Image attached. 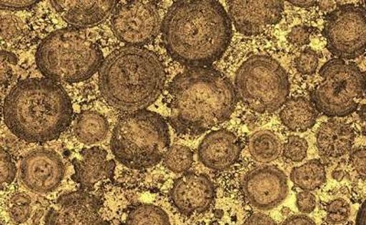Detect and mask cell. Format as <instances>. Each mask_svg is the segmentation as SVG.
<instances>
[{"label": "cell", "instance_id": "1", "mask_svg": "<svg viewBox=\"0 0 366 225\" xmlns=\"http://www.w3.org/2000/svg\"><path fill=\"white\" fill-rule=\"evenodd\" d=\"M162 32L169 56L188 68L209 67L220 60L233 37L230 17L214 0L175 1L163 19Z\"/></svg>", "mask_w": 366, "mask_h": 225}, {"label": "cell", "instance_id": "2", "mask_svg": "<svg viewBox=\"0 0 366 225\" xmlns=\"http://www.w3.org/2000/svg\"><path fill=\"white\" fill-rule=\"evenodd\" d=\"M169 122L179 135L199 136L227 122L237 96L231 81L211 67L188 68L169 86Z\"/></svg>", "mask_w": 366, "mask_h": 225}, {"label": "cell", "instance_id": "3", "mask_svg": "<svg viewBox=\"0 0 366 225\" xmlns=\"http://www.w3.org/2000/svg\"><path fill=\"white\" fill-rule=\"evenodd\" d=\"M74 110L64 88L48 79H29L13 87L3 105L6 126L31 143L56 140L68 129Z\"/></svg>", "mask_w": 366, "mask_h": 225}, {"label": "cell", "instance_id": "4", "mask_svg": "<svg viewBox=\"0 0 366 225\" xmlns=\"http://www.w3.org/2000/svg\"><path fill=\"white\" fill-rule=\"evenodd\" d=\"M166 75L154 52L125 46L104 58L99 70L101 94L114 109L132 113L146 110L159 99Z\"/></svg>", "mask_w": 366, "mask_h": 225}, {"label": "cell", "instance_id": "5", "mask_svg": "<svg viewBox=\"0 0 366 225\" xmlns=\"http://www.w3.org/2000/svg\"><path fill=\"white\" fill-rule=\"evenodd\" d=\"M36 61L49 79L74 83L90 79L104 61L96 42L86 32L73 27L48 35L39 46Z\"/></svg>", "mask_w": 366, "mask_h": 225}, {"label": "cell", "instance_id": "6", "mask_svg": "<svg viewBox=\"0 0 366 225\" xmlns=\"http://www.w3.org/2000/svg\"><path fill=\"white\" fill-rule=\"evenodd\" d=\"M171 135L168 123L148 110L127 113L114 127L111 150L114 158L134 169L152 168L164 159Z\"/></svg>", "mask_w": 366, "mask_h": 225}, {"label": "cell", "instance_id": "7", "mask_svg": "<svg viewBox=\"0 0 366 225\" xmlns=\"http://www.w3.org/2000/svg\"><path fill=\"white\" fill-rule=\"evenodd\" d=\"M234 90L238 99L249 109L258 113H272L287 102L289 77L276 60L257 55L238 68Z\"/></svg>", "mask_w": 366, "mask_h": 225}, {"label": "cell", "instance_id": "8", "mask_svg": "<svg viewBox=\"0 0 366 225\" xmlns=\"http://www.w3.org/2000/svg\"><path fill=\"white\" fill-rule=\"evenodd\" d=\"M322 81L310 94V102L329 118L351 115L366 95V75L354 63L340 58L326 62L320 68Z\"/></svg>", "mask_w": 366, "mask_h": 225}, {"label": "cell", "instance_id": "9", "mask_svg": "<svg viewBox=\"0 0 366 225\" xmlns=\"http://www.w3.org/2000/svg\"><path fill=\"white\" fill-rule=\"evenodd\" d=\"M326 47L340 60H355L366 51V9L345 4L326 16L322 31Z\"/></svg>", "mask_w": 366, "mask_h": 225}, {"label": "cell", "instance_id": "10", "mask_svg": "<svg viewBox=\"0 0 366 225\" xmlns=\"http://www.w3.org/2000/svg\"><path fill=\"white\" fill-rule=\"evenodd\" d=\"M111 27L114 36L127 45L148 44L159 31V9L152 1L121 2L113 13Z\"/></svg>", "mask_w": 366, "mask_h": 225}, {"label": "cell", "instance_id": "11", "mask_svg": "<svg viewBox=\"0 0 366 225\" xmlns=\"http://www.w3.org/2000/svg\"><path fill=\"white\" fill-rule=\"evenodd\" d=\"M242 189L248 203L261 211L279 206L289 194L286 174L272 165L259 166L247 172Z\"/></svg>", "mask_w": 366, "mask_h": 225}, {"label": "cell", "instance_id": "12", "mask_svg": "<svg viewBox=\"0 0 366 225\" xmlns=\"http://www.w3.org/2000/svg\"><path fill=\"white\" fill-rule=\"evenodd\" d=\"M101 200L91 192L61 195L49 209L45 225H109L100 215Z\"/></svg>", "mask_w": 366, "mask_h": 225}, {"label": "cell", "instance_id": "13", "mask_svg": "<svg viewBox=\"0 0 366 225\" xmlns=\"http://www.w3.org/2000/svg\"><path fill=\"white\" fill-rule=\"evenodd\" d=\"M63 159L50 149L34 150L23 158L21 179L29 190L46 194L60 186L64 177Z\"/></svg>", "mask_w": 366, "mask_h": 225}, {"label": "cell", "instance_id": "14", "mask_svg": "<svg viewBox=\"0 0 366 225\" xmlns=\"http://www.w3.org/2000/svg\"><path fill=\"white\" fill-rule=\"evenodd\" d=\"M229 17L238 32L256 36L282 17V1H227Z\"/></svg>", "mask_w": 366, "mask_h": 225}, {"label": "cell", "instance_id": "15", "mask_svg": "<svg viewBox=\"0 0 366 225\" xmlns=\"http://www.w3.org/2000/svg\"><path fill=\"white\" fill-rule=\"evenodd\" d=\"M169 197L179 213L200 214L211 206L215 188L208 176L187 172L174 182Z\"/></svg>", "mask_w": 366, "mask_h": 225}, {"label": "cell", "instance_id": "16", "mask_svg": "<svg viewBox=\"0 0 366 225\" xmlns=\"http://www.w3.org/2000/svg\"><path fill=\"white\" fill-rule=\"evenodd\" d=\"M74 174L71 179L81 191L92 192L112 180L116 162L109 158V152L100 147L84 149L73 161Z\"/></svg>", "mask_w": 366, "mask_h": 225}, {"label": "cell", "instance_id": "17", "mask_svg": "<svg viewBox=\"0 0 366 225\" xmlns=\"http://www.w3.org/2000/svg\"><path fill=\"white\" fill-rule=\"evenodd\" d=\"M243 148V143L233 132L214 130L206 135L199 146V159L209 169L224 171L238 161Z\"/></svg>", "mask_w": 366, "mask_h": 225}, {"label": "cell", "instance_id": "18", "mask_svg": "<svg viewBox=\"0 0 366 225\" xmlns=\"http://www.w3.org/2000/svg\"><path fill=\"white\" fill-rule=\"evenodd\" d=\"M61 17L74 28H89L99 24L116 9L117 1H51Z\"/></svg>", "mask_w": 366, "mask_h": 225}, {"label": "cell", "instance_id": "19", "mask_svg": "<svg viewBox=\"0 0 366 225\" xmlns=\"http://www.w3.org/2000/svg\"><path fill=\"white\" fill-rule=\"evenodd\" d=\"M316 141L320 155L329 158L342 157L351 151L355 132L347 124L331 120L320 127Z\"/></svg>", "mask_w": 366, "mask_h": 225}, {"label": "cell", "instance_id": "20", "mask_svg": "<svg viewBox=\"0 0 366 225\" xmlns=\"http://www.w3.org/2000/svg\"><path fill=\"white\" fill-rule=\"evenodd\" d=\"M280 116L286 128L292 132H303L315 125L318 110L305 98L296 97L284 104Z\"/></svg>", "mask_w": 366, "mask_h": 225}, {"label": "cell", "instance_id": "21", "mask_svg": "<svg viewBox=\"0 0 366 225\" xmlns=\"http://www.w3.org/2000/svg\"><path fill=\"white\" fill-rule=\"evenodd\" d=\"M109 129V122L102 114L84 112L78 117L75 123L74 135L84 145H93L107 138Z\"/></svg>", "mask_w": 366, "mask_h": 225}, {"label": "cell", "instance_id": "22", "mask_svg": "<svg viewBox=\"0 0 366 225\" xmlns=\"http://www.w3.org/2000/svg\"><path fill=\"white\" fill-rule=\"evenodd\" d=\"M248 150L252 157L261 164H269L279 157L281 142L270 130H259L248 139Z\"/></svg>", "mask_w": 366, "mask_h": 225}, {"label": "cell", "instance_id": "23", "mask_svg": "<svg viewBox=\"0 0 366 225\" xmlns=\"http://www.w3.org/2000/svg\"><path fill=\"white\" fill-rule=\"evenodd\" d=\"M294 184L304 191H313L326 182L325 165L320 159H312L305 164L294 168L290 174Z\"/></svg>", "mask_w": 366, "mask_h": 225}, {"label": "cell", "instance_id": "24", "mask_svg": "<svg viewBox=\"0 0 366 225\" xmlns=\"http://www.w3.org/2000/svg\"><path fill=\"white\" fill-rule=\"evenodd\" d=\"M125 225H171L168 214L153 204H140L134 207Z\"/></svg>", "mask_w": 366, "mask_h": 225}, {"label": "cell", "instance_id": "25", "mask_svg": "<svg viewBox=\"0 0 366 225\" xmlns=\"http://www.w3.org/2000/svg\"><path fill=\"white\" fill-rule=\"evenodd\" d=\"M164 164L175 174L187 172L194 162V153L188 147L176 145L169 147L164 156Z\"/></svg>", "mask_w": 366, "mask_h": 225}, {"label": "cell", "instance_id": "26", "mask_svg": "<svg viewBox=\"0 0 366 225\" xmlns=\"http://www.w3.org/2000/svg\"><path fill=\"white\" fill-rule=\"evenodd\" d=\"M309 145L305 139L292 135L287 138L283 146V155L290 161L299 162L305 159Z\"/></svg>", "mask_w": 366, "mask_h": 225}, {"label": "cell", "instance_id": "27", "mask_svg": "<svg viewBox=\"0 0 366 225\" xmlns=\"http://www.w3.org/2000/svg\"><path fill=\"white\" fill-rule=\"evenodd\" d=\"M350 205L343 199H335L327 206V220L333 224H342L350 216Z\"/></svg>", "mask_w": 366, "mask_h": 225}, {"label": "cell", "instance_id": "28", "mask_svg": "<svg viewBox=\"0 0 366 225\" xmlns=\"http://www.w3.org/2000/svg\"><path fill=\"white\" fill-rule=\"evenodd\" d=\"M319 66L318 54L312 48L304 50L296 60L297 73L302 75H312L315 73Z\"/></svg>", "mask_w": 366, "mask_h": 225}, {"label": "cell", "instance_id": "29", "mask_svg": "<svg viewBox=\"0 0 366 225\" xmlns=\"http://www.w3.org/2000/svg\"><path fill=\"white\" fill-rule=\"evenodd\" d=\"M0 76H1V84L4 87L9 84L13 76V67L17 65L18 58L11 52L2 51L0 56Z\"/></svg>", "mask_w": 366, "mask_h": 225}, {"label": "cell", "instance_id": "30", "mask_svg": "<svg viewBox=\"0 0 366 225\" xmlns=\"http://www.w3.org/2000/svg\"><path fill=\"white\" fill-rule=\"evenodd\" d=\"M17 174V168L11 155L2 150L1 151V182L2 184H11Z\"/></svg>", "mask_w": 366, "mask_h": 225}, {"label": "cell", "instance_id": "31", "mask_svg": "<svg viewBox=\"0 0 366 225\" xmlns=\"http://www.w3.org/2000/svg\"><path fill=\"white\" fill-rule=\"evenodd\" d=\"M21 29V27L17 19L12 16H2L1 36L3 40H9V38L17 37Z\"/></svg>", "mask_w": 366, "mask_h": 225}, {"label": "cell", "instance_id": "32", "mask_svg": "<svg viewBox=\"0 0 366 225\" xmlns=\"http://www.w3.org/2000/svg\"><path fill=\"white\" fill-rule=\"evenodd\" d=\"M310 29L305 26L299 25L294 27L287 34V41L292 45L302 47V46L310 43Z\"/></svg>", "mask_w": 366, "mask_h": 225}, {"label": "cell", "instance_id": "33", "mask_svg": "<svg viewBox=\"0 0 366 225\" xmlns=\"http://www.w3.org/2000/svg\"><path fill=\"white\" fill-rule=\"evenodd\" d=\"M350 159H351V164L355 172L362 180L366 182V147L355 150L352 153Z\"/></svg>", "mask_w": 366, "mask_h": 225}, {"label": "cell", "instance_id": "34", "mask_svg": "<svg viewBox=\"0 0 366 225\" xmlns=\"http://www.w3.org/2000/svg\"><path fill=\"white\" fill-rule=\"evenodd\" d=\"M297 207L303 214H310L316 207V198L312 192L303 191L297 194Z\"/></svg>", "mask_w": 366, "mask_h": 225}, {"label": "cell", "instance_id": "35", "mask_svg": "<svg viewBox=\"0 0 366 225\" xmlns=\"http://www.w3.org/2000/svg\"><path fill=\"white\" fill-rule=\"evenodd\" d=\"M31 213V204H12L9 210V217L13 223L21 224L29 219Z\"/></svg>", "mask_w": 366, "mask_h": 225}, {"label": "cell", "instance_id": "36", "mask_svg": "<svg viewBox=\"0 0 366 225\" xmlns=\"http://www.w3.org/2000/svg\"><path fill=\"white\" fill-rule=\"evenodd\" d=\"M37 1H25V0H1L0 1V8L2 9H9V11H23V9H31L37 5Z\"/></svg>", "mask_w": 366, "mask_h": 225}, {"label": "cell", "instance_id": "37", "mask_svg": "<svg viewBox=\"0 0 366 225\" xmlns=\"http://www.w3.org/2000/svg\"><path fill=\"white\" fill-rule=\"evenodd\" d=\"M243 225H277L272 218L264 214H252Z\"/></svg>", "mask_w": 366, "mask_h": 225}, {"label": "cell", "instance_id": "38", "mask_svg": "<svg viewBox=\"0 0 366 225\" xmlns=\"http://www.w3.org/2000/svg\"><path fill=\"white\" fill-rule=\"evenodd\" d=\"M282 225H316V224L306 215H293L287 218Z\"/></svg>", "mask_w": 366, "mask_h": 225}, {"label": "cell", "instance_id": "39", "mask_svg": "<svg viewBox=\"0 0 366 225\" xmlns=\"http://www.w3.org/2000/svg\"><path fill=\"white\" fill-rule=\"evenodd\" d=\"M12 204H31V198L25 194H17L11 198Z\"/></svg>", "mask_w": 366, "mask_h": 225}, {"label": "cell", "instance_id": "40", "mask_svg": "<svg viewBox=\"0 0 366 225\" xmlns=\"http://www.w3.org/2000/svg\"><path fill=\"white\" fill-rule=\"evenodd\" d=\"M356 225H366V200L362 204L356 217Z\"/></svg>", "mask_w": 366, "mask_h": 225}, {"label": "cell", "instance_id": "41", "mask_svg": "<svg viewBox=\"0 0 366 225\" xmlns=\"http://www.w3.org/2000/svg\"><path fill=\"white\" fill-rule=\"evenodd\" d=\"M359 118H360L362 132L366 136V95L364 103L362 104L360 110H359Z\"/></svg>", "mask_w": 366, "mask_h": 225}, {"label": "cell", "instance_id": "42", "mask_svg": "<svg viewBox=\"0 0 366 225\" xmlns=\"http://www.w3.org/2000/svg\"><path fill=\"white\" fill-rule=\"evenodd\" d=\"M290 4L303 9L312 8V6L317 5V1H310V0H306V1H290Z\"/></svg>", "mask_w": 366, "mask_h": 225}, {"label": "cell", "instance_id": "43", "mask_svg": "<svg viewBox=\"0 0 366 225\" xmlns=\"http://www.w3.org/2000/svg\"><path fill=\"white\" fill-rule=\"evenodd\" d=\"M336 4L335 1H319L317 2V5L319 6V8L322 9L323 11H329V9H332L335 8V5Z\"/></svg>", "mask_w": 366, "mask_h": 225}, {"label": "cell", "instance_id": "44", "mask_svg": "<svg viewBox=\"0 0 366 225\" xmlns=\"http://www.w3.org/2000/svg\"><path fill=\"white\" fill-rule=\"evenodd\" d=\"M365 4L366 5V1H365Z\"/></svg>", "mask_w": 366, "mask_h": 225}]
</instances>
